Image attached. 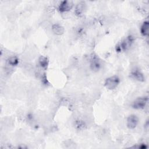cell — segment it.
Here are the masks:
<instances>
[{
	"label": "cell",
	"instance_id": "cell-1",
	"mask_svg": "<svg viewBox=\"0 0 149 149\" xmlns=\"http://www.w3.org/2000/svg\"><path fill=\"white\" fill-rule=\"evenodd\" d=\"M133 41L134 38L132 36H127L122 41L116 45V51L117 52H122L129 49L133 44Z\"/></svg>",
	"mask_w": 149,
	"mask_h": 149
},
{
	"label": "cell",
	"instance_id": "cell-2",
	"mask_svg": "<svg viewBox=\"0 0 149 149\" xmlns=\"http://www.w3.org/2000/svg\"><path fill=\"white\" fill-rule=\"evenodd\" d=\"M120 81V78L118 76L114 75L107 78L105 79L104 85L107 89L112 90H114L118 86Z\"/></svg>",
	"mask_w": 149,
	"mask_h": 149
},
{
	"label": "cell",
	"instance_id": "cell-3",
	"mask_svg": "<svg viewBox=\"0 0 149 149\" xmlns=\"http://www.w3.org/2000/svg\"><path fill=\"white\" fill-rule=\"evenodd\" d=\"M90 66L92 70L98 71L101 66V62L99 57L95 54H93L90 55L89 59Z\"/></svg>",
	"mask_w": 149,
	"mask_h": 149
},
{
	"label": "cell",
	"instance_id": "cell-4",
	"mask_svg": "<svg viewBox=\"0 0 149 149\" xmlns=\"http://www.w3.org/2000/svg\"><path fill=\"white\" fill-rule=\"evenodd\" d=\"M147 102L148 98L147 97H139L133 101L132 104V107L135 109H143L147 105Z\"/></svg>",
	"mask_w": 149,
	"mask_h": 149
},
{
	"label": "cell",
	"instance_id": "cell-5",
	"mask_svg": "<svg viewBox=\"0 0 149 149\" xmlns=\"http://www.w3.org/2000/svg\"><path fill=\"white\" fill-rule=\"evenodd\" d=\"M139 123L138 117L134 114L129 115L126 120V126L129 129H134Z\"/></svg>",
	"mask_w": 149,
	"mask_h": 149
},
{
	"label": "cell",
	"instance_id": "cell-6",
	"mask_svg": "<svg viewBox=\"0 0 149 149\" xmlns=\"http://www.w3.org/2000/svg\"><path fill=\"white\" fill-rule=\"evenodd\" d=\"M73 6V3L70 1H62L58 6V10L59 12H67L70 11Z\"/></svg>",
	"mask_w": 149,
	"mask_h": 149
},
{
	"label": "cell",
	"instance_id": "cell-7",
	"mask_svg": "<svg viewBox=\"0 0 149 149\" xmlns=\"http://www.w3.org/2000/svg\"><path fill=\"white\" fill-rule=\"evenodd\" d=\"M86 3L85 2L80 1L76 6L74 9V13L78 17L82 16L86 10Z\"/></svg>",
	"mask_w": 149,
	"mask_h": 149
},
{
	"label": "cell",
	"instance_id": "cell-8",
	"mask_svg": "<svg viewBox=\"0 0 149 149\" xmlns=\"http://www.w3.org/2000/svg\"><path fill=\"white\" fill-rule=\"evenodd\" d=\"M131 77L134 79V80L140 81V82H143L145 80V77L143 73H141L140 70L135 69L132 71L131 72Z\"/></svg>",
	"mask_w": 149,
	"mask_h": 149
},
{
	"label": "cell",
	"instance_id": "cell-9",
	"mask_svg": "<svg viewBox=\"0 0 149 149\" xmlns=\"http://www.w3.org/2000/svg\"><path fill=\"white\" fill-rule=\"evenodd\" d=\"M52 31L55 34L61 36L64 33L65 29L62 25L58 23H55L52 26Z\"/></svg>",
	"mask_w": 149,
	"mask_h": 149
},
{
	"label": "cell",
	"instance_id": "cell-10",
	"mask_svg": "<svg viewBox=\"0 0 149 149\" xmlns=\"http://www.w3.org/2000/svg\"><path fill=\"white\" fill-rule=\"evenodd\" d=\"M38 63L41 68L46 69L49 64L48 58L45 56H40L38 58Z\"/></svg>",
	"mask_w": 149,
	"mask_h": 149
},
{
	"label": "cell",
	"instance_id": "cell-11",
	"mask_svg": "<svg viewBox=\"0 0 149 149\" xmlns=\"http://www.w3.org/2000/svg\"><path fill=\"white\" fill-rule=\"evenodd\" d=\"M148 27H149V23L148 21H145L143 23L141 28H140V33L143 36H147L148 34Z\"/></svg>",
	"mask_w": 149,
	"mask_h": 149
},
{
	"label": "cell",
	"instance_id": "cell-12",
	"mask_svg": "<svg viewBox=\"0 0 149 149\" xmlns=\"http://www.w3.org/2000/svg\"><path fill=\"white\" fill-rule=\"evenodd\" d=\"M7 63L8 65H10L11 66H16L18 65L19 62V58L16 56H12L9 57L7 61Z\"/></svg>",
	"mask_w": 149,
	"mask_h": 149
}]
</instances>
